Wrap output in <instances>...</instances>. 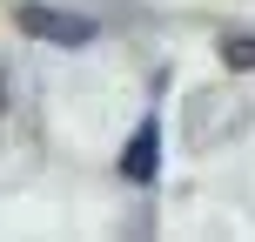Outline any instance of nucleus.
<instances>
[{"label":"nucleus","mask_w":255,"mask_h":242,"mask_svg":"<svg viewBox=\"0 0 255 242\" xmlns=\"http://www.w3.org/2000/svg\"><path fill=\"white\" fill-rule=\"evenodd\" d=\"M0 108H7V88H0Z\"/></svg>","instance_id":"nucleus-4"},{"label":"nucleus","mask_w":255,"mask_h":242,"mask_svg":"<svg viewBox=\"0 0 255 242\" xmlns=\"http://www.w3.org/2000/svg\"><path fill=\"white\" fill-rule=\"evenodd\" d=\"M154 162H161V121H141L134 128V141H128V148H121V175L128 182H154Z\"/></svg>","instance_id":"nucleus-2"},{"label":"nucleus","mask_w":255,"mask_h":242,"mask_svg":"<svg viewBox=\"0 0 255 242\" xmlns=\"http://www.w3.org/2000/svg\"><path fill=\"white\" fill-rule=\"evenodd\" d=\"M222 67H235V74H249V67H255V34H222Z\"/></svg>","instance_id":"nucleus-3"},{"label":"nucleus","mask_w":255,"mask_h":242,"mask_svg":"<svg viewBox=\"0 0 255 242\" xmlns=\"http://www.w3.org/2000/svg\"><path fill=\"white\" fill-rule=\"evenodd\" d=\"M13 20H20V34H40V40H54V47H88L94 40L88 13H61V7H40V0H27Z\"/></svg>","instance_id":"nucleus-1"}]
</instances>
